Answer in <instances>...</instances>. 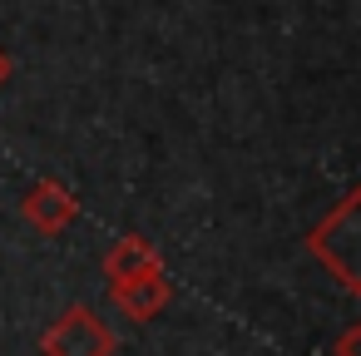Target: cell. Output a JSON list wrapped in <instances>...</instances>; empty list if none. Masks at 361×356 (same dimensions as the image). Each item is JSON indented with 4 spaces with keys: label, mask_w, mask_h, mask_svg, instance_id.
Here are the masks:
<instances>
[{
    "label": "cell",
    "mask_w": 361,
    "mask_h": 356,
    "mask_svg": "<svg viewBox=\"0 0 361 356\" xmlns=\"http://www.w3.org/2000/svg\"><path fill=\"white\" fill-rule=\"evenodd\" d=\"M45 356H114V331L90 312V307H70L45 336H40Z\"/></svg>",
    "instance_id": "1"
},
{
    "label": "cell",
    "mask_w": 361,
    "mask_h": 356,
    "mask_svg": "<svg viewBox=\"0 0 361 356\" xmlns=\"http://www.w3.org/2000/svg\"><path fill=\"white\" fill-rule=\"evenodd\" d=\"M164 262H159V252L144 243V238H119L114 247H109V257H104V272H109V282H119V277H139V272H159Z\"/></svg>",
    "instance_id": "4"
},
{
    "label": "cell",
    "mask_w": 361,
    "mask_h": 356,
    "mask_svg": "<svg viewBox=\"0 0 361 356\" xmlns=\"http://www.w3.org/2000/svg\"><path fill=\"white\" fill-rule=\"evenodd\" d=\"M25 218H30L40 233H60V228L75 218V198H70L55 178H45V183H35V188L25 193Z\"/></svg>",
    "instance_id": "3"
},
{
    "label": "cell",
    "mask_w": 361,
    "mask_h": 356,
    "mask_svg": "<svg viewBox=\"0 0 361 356\" xmlns=\"http://www.w3.org/2000/svg\"><path fill=\"white\" fill-rule=\"evenodd\" d=\"M6 80H11V55L0 50V90H6Z\"/></svg>",
    "instance_id": "5"
},
{
    "label": "cell",
    "mask_w": 361,
    "mask_h": 356,
    "mask_svg": "<svg viewBox=\"0 0 361 356\" xmlns=\"http://www.w3.org/2000/svg\"><path fill=\"white\" fill-rule=\"evenodd\" d=\"M109 302H114L129 321H149V317L169 302L164 267H159V272H139V277H119V282H109Z\"/></svg>",
    "instance_id": "2"
}]
</instances>
